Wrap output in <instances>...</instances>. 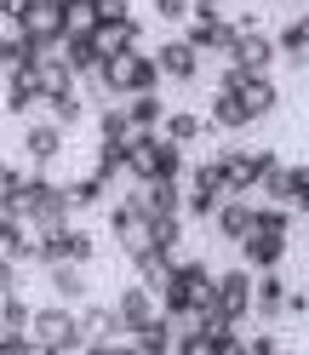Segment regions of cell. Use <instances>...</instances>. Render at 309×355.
<instances>
[{
	"instance_id": "9c48e42d",
	"label": "cell",
	"mask_w": 309,
	"mask_h": 355,
	"mask_svg": "<svg viewBox=\"0 0 309 355\" xmlns=\"http://www.w3.org/2000/svg\"><path fill=\"white\" fill-rule=\"evenodd\" d=\"M212 304L224 309L229 321H252V270L240 263V270H224L212 281Z\"/></svg>"
},
{
	"instance_id": "484cf974",
	"label": "cell",
	"mask_w": 309,
	"mask_h": 355,
	"mask_svg": "<svg viewBox=\"0 0 309 355\" xmlns=\"http://www.w3.org/2000/svg\"><path fill=\"white\" fill-rule=\"evenodd\" d=\"M132 263H138V275H143V286H149V293H161V286L172 281V263H178V258H172V252H161V247H149V252H138Z\"/></svg>"
},
{
	"instance_id": "f907efd6",
	"label": "cell",
	"mask_w": 309,
	"mask_h": 355,
	"mask_svg": "<svg viewBox=\"0 0 309 355\" xmlns=\"http://www.w3.org/2000/svg\"><path fill=\"white\" fill-rule=\"evenodd\" d=\"M12 230H17L12 218H0V252H6V241H12Z\"/></svg>"
},
{
	"instance_id": "e575fe53",
	"label": "cell",
	"mask_w": 309,
	"mask_h": 355,
	"mask_svg": "<svg viewBox=\"0 0 309 355\" xmlns=\"http://www.w3.org/2000/svg\"><path fill=\"white\" fill-rule=\"evenodd\" d=\"M98 138H103V144H126V138H132V121H126L121 103H109L103 115H98Z\"/></svg>"
},
{
	"instance_id": "bcb514c9",
	"label": "cell",
	"mask_w": 309,
	"mask_h": 355,
	"mask_svg": "<svg viewBox=\"0 0 309 355\" xmlns=\"http://www.w3.org/2000/svg\"><path fill=\"white\" fill-rule=\"evenodd\" d=\"M212 355H247V338H235V332H229V338L212 344Z\"/></svg>"
},
{
	"instance_id": "4fadbf2b",
	"label": "cell",
	"mask_w": 309,
	"mask_h": 355,
	"mask_svg": "<svg viewBox=\"0 0 309 355\" xmlns=\"http://www.w3.org/2000/svg\"><path fill=\"white\" fill-rule=\"evenodd\" d=\"M240 247V263H247L252 275H263V270H281V258H286V235H263V230H247L235 241Z\"/></svg>"
},
{
	"instance_id": "d6a6232c",
	"label": "cell",
	"mask_w": 309,
	"mask_h": 355,
	"mask_svg": "<svg viewBox=\"0 0 309 355\" xmlns=\"http://www.w3.org/2000/svg\"><path fill=\"white\" fill-rule=\"evenodd\" d=\"M178 241H184V212H172V218H149V247L172 252Z\"/></svg>"
},
{
	"instance_id": "1f68e13d",
	"label": "cell",
	"mask_w": 309,
	"mask_h": 355,
	"mask_svg": "<svg viewBox=\"0 0 309 355\" xmlns=\"http://www.w3.org/2000/svg\"><path fill=\"white\" fill-rule=\"evenodd\" d=\"M252 230H263V235H286V230H292V207H275V201L252 207Z\"/></svg>"
},
{
	"instance_id": "f35d334b",
	"label": "cell",
	"mask_w": 309,
	"mask_h": 355,
	"mask_svg": "<svg viewBox=\"0 0 309 355\" xmlns=\"http://www.w3.org/2000/svg\"><path fill=\"white\" fill-rule=\"evenodd\" d=\"M98 172H103V178L126 172V144H98Z\"/></svg>"
},
{
	"instance_id": "277c9868",
	"label": "cell",
	"mask_w": 309,
	"mask_h": 355,
	"mask_svg": "<svg viewBox=\"0 0 309 355\" xmlns=\"http://www.w3.org/2000/svg\"><path fill=\"white\" fill-rule=\"evenodd\" d=\"M69 212H75V207H69V189L52 184L46 172H29V212H24V224L46 235V230H58V224H69Z\"/></svg>"
},
{
	"instance_id": "ee69618b",
	"label": "cell",
	"mask_w": 309,
	"mask_h": 355,
	"mask_svg": "<svg viewBox=\"0 0 309 355\" xmlns=\"http://www.w3.org/2000/svg\"><path fill=\"white\" fill-rule=\"evenodd\" d=\"M281 315H309V293H286V304H281Z\"/></svg>"
},
{
	"instance_id": "d6986e66",
	"label": "cell",
	"mask_w": 309,
	"mask_h": 355,
	"mask_svg": "<svg viewBox=\"0 0 309 355\" xmlns=\"http://www.w3.org/2000/svg\"><path fill=\"white\" fill-rule=\"evenodd\" d=\"M281 304H286V281H281L275 270L252 275V315H258V321H281Z\"/></svg>"
},
{
	"instance_id": "db71d44e",
	"label": "cell",
	"mask_w": 309,
	"mask_h": 355,
	"mask_svg": "<svg viewBox=\"0 0 309 355\" xmlns=\"http://www.w3.org/2000/svg\"><path fill=\"white\" fill-rule=\"evenodd\" d=\"M0 166H6V161H0Z\"/></svg>"
},
{
	"instance_id": "74e56055",
	"label": "cell",
	"mask_w": 309,
	"mask_h": 355,
	"mask_svg": "<svg viewBox=\"0 0 309 355\" xmlns=\"http://www.w3.org/2000/svg\"><path fill=\"white\" fill-rule=\"evenodd\" d=\"M212 344H218V338H206L201 327H184L178 344H172V355H212Z\"/></svg>"
},
{
	"instance_id": "cb8c5ba5",
	"label": "cell",
	"mask_w": 309,
	"mask_h": 355,
	"mask_svg": "<svg viewBox=\"0 0 309 355\" xmlns=\"http://www.w3.org/2000/svg\"><path fill=\"white\" fill-rule=\"evenodd\" d=\"M121 109H126V121H132V132H154V126H161V115H166V103L154 98V92H138V98H121Z\"/></svg>"
},
{
	"instance_id": "5bb4252c",
	"label": "cell",
	"mask_w": 309,
	"mask_h": 355,
	"mask_svg": "<svg viewBox=\"0 0 309 355\" xmlns=\"http://www.w3.org/2000/svg\"><path fill=\"white\" fill-rule=\"evenodd\" d=\"M154 69H161V80H195L201 75V52L189 46V40H166V46H154Z\"/></svg>"
},
{
	"instance_id": "83f0119b",
	"label": "cell",
	"mask_w": 309,
	"mask_h": 355,
	"mask_svg": "<svg viewBox=\"0 0 309 355\" xmlns=\"http://www.w3.org/2000/svg\"><path fill=\"white\" fill-rule=\"evenodd\" d=\"M275 52H286V58L298 63V69L309 63V12H303V17H292V24L275 35Z\"/></svg>"
},
{
	"instance_id": "6da1fadb",
	"label": "cell",
	"mask_w": 309,
	"mask_h": 355,
	"mask_svg": "<svg viewBox=\"0 0 309 355\" xmlns=\"http://www.w3.org/2000/svg\"><path fill=\"white\" fill-rule=\"evenodd\" d=\"M92 80H98V92L103 98H138V92H154L161 86V69H154V58L143 52V46H121V52H103L98 58V69H92Z\"/></svg>"
},
{
	"instance_id": "60d3db41",
	"label": "cell",
	"mask_w": 309,
	"mask_h": 355,
	"mask_svg": "<svg viewBox=\"0 0 309 355\" xmlns=\"http://www.w3.org/2000/svg\"><path fill=\"white\" fill-rule=\"evenodd\" d=\"M292 207H298V218H303V224H309V166H292Z\"/></svg>"
},
{
	"instance_id": "f546056e",
	"label": "cell",
	"mask_w": 309,
	"mask_h": 355,
	"mask_svg": "<svg viewBox=\"0 0 309 355\" xmlns=\"http://www.w3.org/2000/svg\"><path fill=\"white\" fill-rule=\"evenodd\" d=\"M63 35H98L92 0H63Z\"/></svg>"
},
{
	"instance_id": "5b68a950",
	"label": "cell",
	"mask_w": 309,
	"mask_h": 355,
	"mask_svg": "<svg viewBox=\"0 0 309 355\" xmlns=\"http://www.w3.org/2000/svg\"><path fill=\"white\" fill-rule=\"evenodd\" d=\"M275 40L258 29V17H235V40H229V63L235 69H247V75H270V63H275Z\"/></svg>"
},
{
	"instance_id": "9a60e30c",
	"label": "cell",
	"mask_w": 309,
	"mask_h": 355,
	"mask_svg": "<svg viewBox=\"0 0 309 355\" xmlns=\"http://www.w3.org/2000/svg\"><path fill=\"white\" fill-rule=\"evenodd\" d=\"M154 315H161V298H154L143 281H138V286H126V293H121V304H115V321H121V332H138V327H149Z\"/></svg>"
},
{
	"instance_id": "f1b7e54d",
	"label": "cell",
	"mask_w": 309,
	"mask_h": 355,
	"mask_svg": "<svg viewBox=\"0 0 309 355\" xmlns=\"http://www.w3.org/2000/svg\"><path fill=\"white\" fill-rule=\"evenodd\" d=\"M46 109H52V121L69 132V126H80V115H86V98L69 86V92H52V98H46Z\"/></svg>"
},
{
	"instance_id": "c3c4849f",
	"label": "cell",
	"mask_w": 309,
	"mask_h": 355,
	"mask_svg": "<svg viewBox=\"0 0 309 355\" xmlns=\"http://www.w3.org/2000/svg\"><path fill=\"white\" fill-rule=\"evenodd\" d=\"M0 286H17V263H12L6 252H0Z\"/></svg>"
},
{
	"instance_id": "8d00e7d4",
	"label": "cell",
	"mask_w": 309,
	"mask_h": 355,
	"mask_svg": "<svg viewBox=\"0 0 309 355\" xmlns=\"http://www.w3.org/2000/svg\"><path fill=\"white\" fill-rule=\"evenodd\" d=\"M80 332H86V338H115V332H121V321H115V309H86V315H80Z\"/></svg>"
},
{
	"instance_id": "ab89813d",
	"label": "cell",
	"mask_w": 309,
	"mask_h": 355,
	"mask_svg": "<svg viewBox=\"0 0 309 355\" xmlns=\"http://www.w3.org/2000/svg\"><path fill=\"white\" fill-rule=\"evenodd\" d=\"M92 12H98V24H126L132 0H92Z\"/></svg>"
},
{
	"instance_id": "7bdbcfd3",
	"label": "cell",
	"mask_w": 309,
	"mask_h": 355,
	"mask_svg": "<svg viewBox=\"0 0 309 355\" xmlns=\"http://www.w3.org/2000/svg\"><path fill=\"white\" fill-rule=\"evenodd\" d=\"M189 17H224V0H189Z\"/></svg>"
},
{
	"instance_id": "603a6c76",
	"label": "cell",
	"mask_w": 309,
	"mask_h": 355,
	"mask_svg": "<svg viewBox=\"0 0 309 355\" xmlns=\"http://www.w3.org/2000/svg\"><path fill=\"white\" fill-rule=\"evenodd\" d=\"M154 132H161V138H172V144H195V138H201V132H206V115H189V109H172V115H161V126H154Z\"/></svg>"
},
{
	"instance_id": "ac0fdd59",
	"label": "cell",
	"mask_w": 309,
	"mask_h": 355,
	"mask_svg": "<svg viewBox=\"0 0 309 355\" xmlns=\"http://www.w3.org/2000/svg\"><path fill=\"white\" fill-rule=\"evenodd\" d=\"M184 40H189V46L201 52V58H206V52H229V40H235V24H229V17H195Z\"/></svg>"
},
{
	"instance_id": "d4e9b609",
	"label": "cell",
	"mask_w": 309,
	"mask_h": 355,
	"mask_svg": "<svg viewBox=\"0 0 309 355\" xmlns=\"http://www.w3.org/2000/svg\"><path fill=\"white\" fill-rule=\"evenodd\" d=\"M52 270V293H58V304H80L86 298V263H46Z\"/></svg>"
},
{
	"instance_id": "4dcf8cb0",
	"label": "cell",
	"mask_w": 309,
	"mask_h": 355,
	"mask_svg": "<svg viewBox=\"0 0 309 355\" xmlns=\"http://www.w3.org/2000/svg\"><path fill=\"white\" fill-rule=\"evenodd\" d=\"M63 189H69V207H98L103 195H109V178L103 172H86L80 184H63Z\"/></svg>"
},
{
	"instance_id": "8992f818",
	"label": "cell",
	"mask_w": 309,
	"mask_h": 355,
	"mask_svg": "<svg viewBox=\"0 0 309 355\" xmlns=\"http://www.w3.org/2000/svg\"><path fill=\"white\" fill-rule=\"evenodd\" d=\"M270 161H275L270 149H229V155H218L212 166H218V184H224V195H252Z\"/></svg>"
},
{
	"instance_id": "7402d4cb",
	"label": "cell",
	"mask_w": 309,
	"mask_h": 355,
	"mask_svg": "<svg viewBox=\"0 0 309 355\" xmlns=\"http://www.w3.org/2000/svg\"><path fill=\"white\" fill-rule=\"evenodd\" d=\"M212 230L224 235V241H240V235L252 230V201H247V195H229V201L212 212Z\"/></svg>"
},
{
	"instance_id": "30bf717a",
	"label": "cell",
	"mask_w": 309,
	"mask_h": 355,
	"mask_svg": "<svg viewBox=\"0 0 309 355\" xmlns=\"http://www.w3.org/2000/svg\"><path fill=\"white\" fill-rule=\"evenodd\" d=\"M126 201H138L143 218H172V212H184V184L178 178H149V184H138Z\"/></svg>"
},
{
	"instance_id": "ba28073f",
	"label": "cell",
	"mask_w": 309,
	"mask_h": 355,
	"mask_svg": "<svg viewBox=\"0 0 309 355\" xmlns=\"http://www.w3.org/2000/svg\"><path fill=\"white\" fill-rule=\"evenodd\" d=\"M98 252V241L86 235V230H69V224H58L40 235V263H92Z\"/></svg>"
},
{
	"instance_id": "ffe728a7",
	"label": "cell",
	"mask_w": 309,
	"mask_h": 355,
	"mask_svg": "<svg viewBox=\"0 0 309 355\" xmlns=\"http://www.w3.org/2000/svg\"><path fill=\"white\" fill-rule=\"evenodd\" d=\"M58 58L69 63V69H75V80H80V75H92V69H98L103 46H98V35H63V40H58Z\"/></svg>"
},
{
	"instance_id": "f5cc1de1",
	"label": "cell",
	"mask_w": 309,
	"mask_h": 355,
	"mask_svg": "<svg viewBox=\"0 0 309 355\" xmlns=\"http://www.w3.org/2000/svg\"><path fill=\"white\" fill-rule=\"evenodd\" d=\"M275 355H292V349H275Z\"/></svg>"
},
{
	"instance_id": "44dd1931",
	"label": "cell",
	"mask_w": 309,
	"mask_h": 355,
	"mask_svg": "<svg viewBox=\"0 0 309 355\" xmlns=\"http://www.w3.org/2000/svg\"><path fill=\"white\" fill-rule=\"evenodd\" d=\"M35 86H40V103H46L52 92H69V86H75V69L58 52H40L35 58Z\"/></svg>"
},
{
	"instance_id": "f6af8a7d",
	"label": "cell",
	"mask_w": 309,
	"mask_h": 355,
	"mask_svg": "<svg viewBox=\"0 0 309 355\" xmlns=\"http://www.w3.org/2000/svg\"><path fill=\"white\" fill-rule=\"evenodd\" d=\"M24 12H29V0H0V24H17Z\"/></svg>"
},
{
	"instance_id": "3957f363",
	"label": "cell",
	"mask_w": 309,
	"mask_h": 355,
	"mask_svg": "<svg viewBox=\"0 0 309 355\" xmlns=\"http://www.w3.org/2000/svg\"><path fill=\"white\" fill-rule=\"evenodd\" d=\"M29 344L52 349V355H80L92 338L80 332V315H75L69 304H40L35 315H29Z\"/></svg>"
},
{
	"instance_id": "b9f144b4",
	"label": "cell",
	"mask_w": 309,
	"mask_h": 355,
	"mask_svg": "<svg viewBox=\"0 0 309 355\" xmlns=\"http://www.w3.org/2000/svg\"><path fill=\"white\" fill-rule=\"evenodd\" d=\"M149 6H154L161 24H184V17H189V0H149Z\"/></svg>"
},
{
	"instance_id": "7a4b0ae2",
	"label": "cell",
	"mask_w": 309,
	"mask_h": 355,
	"mask_svg": "<svg viewBox=\"0 0 309 355\" xmlns=\"http://www.w3.org/2000/svg\"><path fill=\"white\" fill-rule=\"evenodd\" d=\"M126 172L149 184V178H184V149L161 138V132H132L126 138Z\"/></svg>"
},
{
	"instance_id": "7dc6e473",
	"label": "cell",
	"mask_w": 309,
	"mask_h": 355,
	"mask_svg": "<svg viewBox=\"0 0 309 355\" xmlns=\"http://www.w3.org/2000/svg\"><path fill=\"white\" fill-rule=\"evenodd\" d=\"M275 349H281V344L270 338V332H258V338H247V355H275Z\"/></svg>"
},
{
	"instance_id": "d590c367",
	"label": "cell",
	"mask_w": 309,
	"mask_h": 355,
	"mask_svg": "<svg viewBox=\"0 0 309 355\" xmlns=\"http://www.w3.org/2000/svg\"><path fill=\"white\" fill-rule=\"evenodd\" d=\"M132 338H143V344H154V349H166L172 355V344H178V327H172V315H154L149 327H138Z\"/></svg>"
},
{
	"instance_id": "52a82bcc",
	"label": "cell",
	"mask_w": 309,
	"mask_h": 355,
	"mask_svg": "<svg viewBox=\"0 0 309 355\" xmlns=\"http://www.w3.org/2000/svg\"><path fill=\"white\" fill-rule=\"evenodd\" d=\"M229 195H224V184H218V166L206 161V166H195L189 172V189H184V218H195V224H212V212L224 207Z\"/></svg>"
},
{
	"instance_id": "816d5d0a",
	"label": "cell",
	"mask_w": 309,
	"mask_h": 355,
	"mask_svg": "<svg viewBox=\"0 0 309 355\" xmlns=\"http://www.w3.org/2000/svg\"><path fill=\"white\" fill-rule=\"evenodd\" d=\"M17 355H52V349H40V344H24V349H17Z\"/></svg>"
},
{
	"instance_id": "7c38bea8",
	"label": "cell",
	"mask_w": 309,
	"mask_h": 355,
	"mask_svg": "<svg viewBox=\"0 0 309 355\" xmlns=\"http://www.w3.org/2000/svg\"><path fill=\"white\" fill-rule=\"evenodd\" d=\"M17 29L40 46H58L63 40V0H29V12L17 17Z\"/></svg>"
},
{
	"instance_id": "e0dca14e",
	"label": "cell",
	"mask_w": 309,
	"mask_h": 355,
	"mask_svg": "<svg viewBox=\"0 0 309 355\" xmlns=\"http://www.w3.org/2000/svg\"><path fill=\"white\" fill-rule=\"evenodd\" d=\"M206 126H218V132H247V126H252V109L240 103V92H224V86H218V92H212V109H206Z\"/></svg>"
},
{
	"instance_id": "4316f807",
	"label": "cell",
	"mask_w": 309,
	"mask_h": 355,
	"mask_svg": "<svg viewBox=\"0 0 309 355\" xmlns=\"http://www.w3.org/2000/svg\"><path fill=\"white\" fill-rule=\"evenodd\" d=\"M258 189H263V201H275V207H292V166H281V161H270L263 166V178H258Z\"/></svg>"
},
{
	"instance_id": "681fc988",
	"label": "cell",
	"mask_w": 309,
	"mask_h": 355,
	"mask_svg": "<svg viewBox=\"0 0 309 355\" xmlns=\"http://www.w3.org/2000/svg\"><path fill=\"white\" fill-rule=\"evenodd\" d=\"M126 355H166V349H154V344H143V338H132V344H126Z\"/></svg>"
},
{
	"instance_id": "8fae6325",
	"label": "cell",
	"mask_w": 309,
	"mask_h": 355,
	"mask_svg": "<svg viewBox=\"0 0 309 355\" xmlns=\"http://www.w3.org/2000/svg\"><path fill=\"white\" fill-rule=\"evenodd\" d=\"M109 235H115V247H121L126 258L149 252V218L138 212V201H121L115 212H109Z\"/></svg>"
},
{
	"instance_id": "836d02e7",
	"label": "cell",
	"mask_w": 309,
	"mask_h": 355,
	"mask_svg": "<svg viewBox=\"0 0 309 355\" xmlns=\"http://www.w3.org/2000/svg\"><path fill=\"white\" fill-rule=\"evenodd\" d=\"M189 327H201L206 338H229V332H235L240 321H229V315H224L218 304H206V309H195V315H189Z\"/></svg>"
},
{
	"instance_id": "2e32d148",
	"label": "cell",
	"mask_w": 309,
	"mask_h": 355,
	"mask_svg": "<svg viewBox=\"0 0 309 355\" xmlns=\"http://www.w3.org/2000/svg\"><path fill=\"white\" fill-rule=\"evenodd\" d=\"M24 155H29V166H52L58 155H63V126H58V121H29Z\"/></svg>"
}]
</instances>
